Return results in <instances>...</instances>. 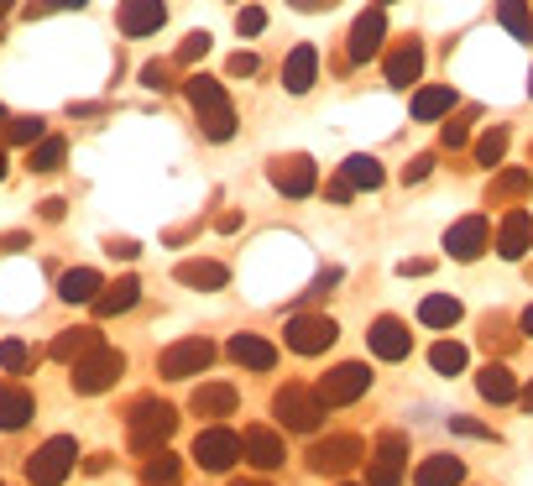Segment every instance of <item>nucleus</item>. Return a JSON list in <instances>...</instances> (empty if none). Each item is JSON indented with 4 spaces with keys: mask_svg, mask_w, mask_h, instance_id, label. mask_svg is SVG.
Returning <instances> with one entry per match:
<instances>
[{
    "mask_svg": "<svg viewBox=\"0 0 533 486\" xmlns=\"http://www.w3.org/2000/svg\"><path fill=\"white\" fill-rule=\"evenodd\" d=\"M173 429H178V408L162 403V398H136L126 413V434H131L136 455H157L173 439Z\"/></svg>",
    "mask_w": 533,
    "mask_h": 486,
    "instance_id": "f257e3e1",
    "label": "nucleus"
},
{
    "mask_svg": "<svg viewBox=\"0 0 533 486\" xmlns=\"http://www.w3.org/2000/svg\"><path fill=\"white\" fill-rule=\"evenodd\" d=\"M189 105H194V115H199V126H204L210 142H230V136H236V110H230L220 79L194 74V79H189Z\"/></svg>",
    "mask_w": 533,
    "mask_h": 486,
    "instance_id": "f03ea898",
    "label": "nucleus"
},
{
    "mask_svg": "<svg viewBox=\"0 0 533 486\" xmlns=\"http://www.w3.org/2000/svg\"><path fill=\"white\" fill-rule=\"evenodd\" d=\"M121 372H126V356L110 351V345H100V351H89L84 361H74L68 382H74L79 398H95V392H110L115 382H121Z\"/></svg>",
    "mask_w": 533,
    "mask_h": 486,
    "instance_id": "7ed1b4c3",
    "label": "nucleus"
},
{
    "mask_svg": "<svg viewBox=\"0 0 533 486\" xmlns=\"http://www.w3.org/2000/svg\"><path fill=\"white\" fill-rule=\"evenodd\" d=\"M74 460H79V445H74L68 434H53L48 445L27 460V481H32V486H63L68 471H74Z\"/></svg>",
    "mask_w": 533,
    "mask_h": 486,
    "instance_id": "20e7f679",
    "label": "nucleus"
},
{
    "mask_svg": "<svg viewBox=\"0 0 533 486\" xmlns=\"http://www.w3.org/2000/svg\"><path fill=\"white\" fill-rule=\"evenodd\" d=\"M272 413H277V424H283V429L314 434L319 419H324V403H319L314 387H283V392L272 398Z\"/></svg>",
    "mask_w": 533,
    "mask_h": 486,
    "instance_id": "39448f33",
    "label": "nucleus"
},
{
    "mask_svg": "<svg viewBox=\"0 0 533 486\" xmlns=\"http://www.w3.org/2000/svg\"><path fill=\"white\" fill-rule=\"evenodd\" d=\"M267 178H272V189L283 194V199H309V194L319 189V168H314V157H304V152L272 157Z\"/></svg>",
    "mask_w": 533,
    "mask_h": 486,
    "instance_id": "423d86ee",
    "label": "nucleus"
},
{
    "mask_svg": "<svg viewBox=\"0 0 533 486\" xmlns=\"http://www.w3.org/2000/svg\"><path fill=\"white\" fill-rule=\"evenodd\" d=\"M335 335H340V324H335L330 314H293V319H288V330H283L288 351H298V356H319V351H330Z\"/></svg>",
    "mask_w": 533,
    "mask_h": 486,
    "instance_id": "0eeeda50",
    "label": "nucleus"
},
{
    "mask_svg": "<svg viewBox=\"0 0 533 486\" xmlns=\"http://www.w3.org/2000/svg\"><path fill=\"white\" fill-rule=\"evenodd\" d=\"M210 361H215V345L204 340V335H189V340H178V345H168V351L157 356V372L168 377V382H183V377L204 372Z\"/></svg>",
    "mask_w": 533,
    "mask_h": 486,
    "instance_id": "6e6552de",
    "label": "nucleus"
},
{
    "mask_svg": "<svg viewBox=\"0 0 533 486\" xmlns=\"http://www.w3.org/2000/svg\"><path fill=\"white\" fill-rule=\"evenodd\" d=\"M366 387H372V372H366L361 361H340L335 372H324V382L314 392H319L324 408H345V403H356Z\"/></svg>",
    "mask_w": 533,
    "mask_h": 486,
    "instance_id": "1a4fd4ad",
    "label": "nucleus"
},
{
    "mask_svg": "<svg viewBox=\"0 0 533 486\" xmlns=\"http://www.w3.org/2000/svg\"><path fill=\"white\" fill-rule=\"evenodd\" d=\"M361 455H366V445L356 434H330V439H319V445L309 450V471L314 476H345Z\"/></svg>",
    "mask_w": 533,
    "mask_h": 486,
    "instance_id": "9d476101",
    "label": "nucleus"
},
{
    "mask_svg": "<svg viewBox=\"0 0 533 486\" xmlns=\"http://www.w3.org/2000/svg\"><path fill=\"white\" fill-rule=\"evenodd\" d=\"M236 455H241V434L225 429V424L204 429V434L194 439V460H199L204 471H230V466H236Z\"/></svg>",
    "mask_w": 533,
    "mask_h": 486,
    "instance_id": "9b49d317",
    "label": "nucleus"
},
{
    "mask_svg": "<svg viewBox=\"0 0 533 486\" xmlns=\"http://www.w3.org/2000/svg\"><path fill=\"white\" fill-rule=\"evenodd\" d=\"M382 37H387V16H382V6L361 11V16L351 21V37H345V53H351V63L377 58V53H382Z\"/></svg>",
    "mask_w": 533,
    "mask_h": 486,
    "instance_id": "f8f14e48",
    "label": "nucleus"
},
{
    "mask_svg": "<svg viewBox=\"0 0 533 486\" xmlns=\"http://www.w3.org/2000/svg\"><path fill=\"white\" fill-rule=\"evenodd\" d=\"M486 241H492V225H486V215H466V220H455L450 230H445V251L455 262H476L481 251H486Z\"/></svg>",
    "mask_w": 533,
    "mask_h": 486,
    "instance_id": "ddd939ff",
    "label": "nucleus"
},
{
    "mask_svg": "<svg viewBox=\"0 0 533 486\" xmlns=\"http://www.w3.org/2000/svg\"><path fill=\"white\" fill-rule=\"evenodd\" d=\"M366 345H372V356H377V361H408V351H413V330H408L403 319L382 314L372 330H366Z\"/></svg>",
    "mask_w": 533,
    "mask_h": 486,
    "instance_id": "4468645a",
    "label": "nucleus"
},
{
    "mask_svg": "<svg viewBox=\"0 0 533 486\" xmlns=\"http://www.w3.org/2000/svg\"><path fill=\"white\" fill-rule=\"evenodd\" d=\"M162 21H168V6H162V0H121V11H115L121 37H152Z\"/></svg>",
    "mask_w": 533,
    "mask_h": 486,
    "instance_id": "2eb2a0df",
    "label": "nucleus"
},
{
    "mask_svg": "<svg viewBox=\"0 0 533 486\" xmlns=\"http://www.w3.org/2000/svg\"><path fill=\"white\" fill-rule=\"evenodd\" d=\"M424 79V42L419 37H403L398 48L387 53V84L392 89H408V84H419Z\"/></svg>",
    "mask_w": 533,
    "mask_h": 486,
    "instance_id": "dca6fc26",
    "label": "nucleus"
},
{
    "mask_svg": "<svg viewBox=\"0 0 533 486\" xmlns=\"http://www.w3.org/2000/svg\"><path fill=\"white\" fill-rule=\"evenodd\" d=\"M241 455L257 471H277V466H283V455H288V445H283V434H277V429H246L241 434Z\"/></svg>",
    "mask_w": 533,
    "mask_h": 486,
    "instance_id": "f3484780",
    "label": "nucleus"
},
{
    "mask_svg": "<svg viewBox=\"0 0 533 486\" xmlns=\"http://www.w3.org/2000/svg\"><path fill=\"white\" fill-rule=\"evenodd\" d=\"M528 246H533V215L528 210H507L502 225H497V257L502 262H518Z\"/></svg>",
    "mask_w": 533,
    "mask_h": 486,
    "instance_id": "a211bd4d",
    "label": "nucleus"
},
{
    "mask_svg": "<svg viewBox=\"0 0 533 486\" xmlns=\"http://www.w3.org/2000/svg\"><path fill=\"white\" fill-rule=\"evenodd\" d=\"M37 419V398L21 382H0V429L16 434V429H27Z\"/></svg>",
    "mask_w": 533,
    "mask_h": 486,
    "instance_id": "6ab92c4d",
    "label": "nucleus"
},
{
    "mask_svg": "<svg viewBox=\"0 0 533 486\" xmlns=\"http://www.w3.org/2000/svg\"><path fill=\"white\" fill-rule=\"evenodd\" d=\"M194 413H204V419H225V413H236L241 408V392L230 387V382H199L194 387V398H189Z\"/></svg>",
    "mask_w": 533,
    "mask_h": 486,
    "instance_id": "aec40b11",
    "label": "nucleus"
},
{
    "mask_svg": "<svg viewBox=\"0 0 533 486\" xmlns=\"http://www.w3.org/2000/svg\"><path fill=\"white\" fill-rule=\"evenodd\" d=\"M314 79H319V53L309 48V42H298V48L288 53V63H283V89L288 95H309Z\"/></svg>",
    "mask_w": 533,
    "mask_h": 486,
    "instance_id": "412c9836",
    "label": "nucleus"
},
{
    "mask_svg": "<svg viewBox=\"0 0 533 486\" xmlns=\"http://www.w3.org/2000/svg\"><path fill=\"white\" fill-rule=\"evenodd\" d=\"M466 481V460L460 455H424L413 466V486H460Z\"/></svg>",
    "mask_w": 533,
    "mask_h": 486,
    "instance_id": "4be33fe9",
    "label": "nucleus"
},
{
    "mask_svg": "<svg viewBox=\"0 0 533 486\" xmlns=\"http://www.w3.org/2000/svg\"><path fill=\"white\" fill-rule=\"evenodd\" d=\"M230 361H236L241 372H272V366H277V345L262 340V335H236V340H230Z\"/></svg>",
    "mask_w": 533,
    "mask_h": 486,
    "instance_id": "5701e85b",
    "label": "nucleus"
},
{
    "mask_svg": "<svg viewBox=\"0 0 533 486\" xmlns=\"http://www.w3.org/2000/svg\"><path fill=\"white\" fill-rule=\"evenodd\" d=\"M476 392L492 408H502V403H518V382H513V372H507L502 361H486L481 372H476Z\"/></svg>",
    "mask_w": 533,
    "mask_h": 486,
    "instance_id": "b1692460",
    "label": "nucleus"
},
{
    "mask_svg": "<svg viewBox=\"0 0 533 486\" xmlns=\"http://www.w3.org/2000/svg\"><path fill=\"white\" fill-rule=\"evenodd\" d=\"M100 288H105V277L95 267H68L58 277V298H63V304H95Z\"/></svg>",
    "mask_w": 533,
    "mask_h": 486,
    "instance_id": "393cba45",
    "label": "nucleus"
},
{
    "mask_svg": "<svg viewBox=\"0 0 533 486\" xmlns=\"http://www.w3.org/2000/svg\"><path fill=\"white\" fill-rule=\"evenodd\" d=\"M178 283L183 288H199V293H220V288H230V267L225 262H178Z\"/></svg>",
    "mask_w": 533,
    "mask_h": 486,
    "instance_id": "a878e982",
    "label": "nucleus"
},
{
    "mask_svg": "<svg viewBox=\"0 0 533 486\" xmlns=\"http://www.w3.org/2000/svg\"><path fill=\"white\" fill-rule=\"evenodd\" d=\"M136 298H142V283H136V277H115V283H105V288H100L95 314H100V319H115V314L136 309Z\"/></svg>",
    "mask_w": 533,
    "mask_h": 486,
    "instance_id": "bb28decb",
    "label": "nucleus"
},
{
    "mask_svg": "<svg viewBox=\"0 0 533 486\" xmlns=\"http://www.w3.org/2000/svg\"><path fill=\"white\" fill-rule=\"evenodd\" d=\"M533 194V173L528 168H502L492 183H486V204H518Z\"/></svg>",
    "mask_w": 533,
    "mask_h": 486,
    "instance_id": "cd10ccee",
    "label": "nucleus"
},
{
    "mask_svg": "<svg viewBox=\"0 0 533 486\" xmlns=\"http://www.w3.org/2000/svg\"><path fill=\"white\" fill-rule=\"evenodd\" d=\"M340 178L351 183L356 194H361V189L372 194V189H382V178H387V173H382V162H377L372 152H356V157H345V162H340Z\"/></svg>",
    "mask_w": 533,
    "mask_h": 486,
    "instance_id": "c85d7f7f",
    "label": "nucleus"
},
{
    "mask_svg": "<svg viewBox=\"0 0 533 486\" xmlns=\"http://www.w3.org/2000/svg\"><path fill=\"white\" fill-rule=\"evenodd\" d=\"M455 110V89L450 84H429L413 95V121H445V115Z\"/></svg>",
    "mask_w": 533,
    "mask_h": 486,
    "instance_id": "c756f323",
    "label": "nucleus"
},
{
    "mask_svg": "<svg viewBox=\"0 0 533 486\" xmlns=\"http://www.w3.org/2000/svg\"><path fill=\"white\" fill-rule=\"evenodd\" d=\"M460 298H450V293H429L424 304H419V324H429V330H455L460 324Z\"/></svg>",
    "mask_w": 533,
    "mask_h": 486,
    "instance_id": "7c9ffc66",
    "label": "nucleus"
},
{
    "mask_svg": "<svg viewBox=\"0 0 533 486\" xmlns=\"http://www.w3.org/2000/svg\"><path fill=\"white\" fill-rule=\"evenodd\" d=\"M89 351H100V330H63V335L53 340V361H63V366L84 361Z\"/></svg>",
    "mask_w": 533,
    "mask_h": 486,
    "instance_id": "2f4dec72",
    "label": "nucleus"
},
{
    "mask_svg": "<svg viewBox=\"0 0 533 486\" xmlns=\"http://www.w3.org/2000/svg\"><path fill=\"white\" fill-rule=\"evenodd\" d=\"M497 21L518 42H533V11H528V0H497Z\"/></svg>",
    "mask_w": 533,
    "mask_h": 486,
    "instance_id": "473e14b6",
    "label": "nucleus"
},
{
    "mask_svg": "<svg viewBox=\"0 0 533 486\" xmlns=\"http://www.w3.org/2000/svg\"><path fill=\"white\" fill-rule=\"evenodd\" d=\"M429 366L439 377H460V372H466V345H460V340H434Z\"/></svg>",
    "mask_w": 533,
    "mask_h": 486,
    "instance_id": "72a5a7b5",
    "label": "nucleus"
},
{
    "mask_svg": "<svg viewBox=\"0 0 533 486\" xmlns=\"http://www.w3.org/2000/svg\"><path fill=\"white\" fill-rule=\"evenodd\" d=\"M63 157H68V142H63V136H42V142L32 147V157H27V168H32V173H58Z\"/></svg>",
    "mask_w": 533,
    "mask_h": 486,
    "instance_id": "f704fd0d",
    "label": "nucleus"
},
{
    "mask_svg": "<svg viewBox=\"0 0 533 486\" xmlns=\"http://www.w3.org/2000/svg\"><path fill=\"white\" fill-rule=\"evenodd\" d=\"M178 476H183V466H178V455H168V450H157L142 466V486H178Z\"/></svg>",
    "mask_w": 533,
    "mask_h": 486,
    "instance_id": "c9c22d12",
    "label": "nucleus"
},
{
    "mask_svg": "<svg viewBox=\"0 0 533 486\" xmlns=\"http://www.w3.org/2000/svg\"><path fill=\"white\" fill-rule=\"evenodd\" d=\"M0 366H6L11 377H27L32 366H37V351L27 340H0Z\"/></svg>",
    "mask_w": 533,
    "mask_h": 486,
    "instance_id": "e433bc0d",
    "label": "nucleus"
},
{
    "mask_svg": "<svg viewBox=\"0 0 533 486\" xmlns=\"http://www.w3.org/2000/svg\"><path fill=\"white\" fill-rule=\"evenodd\" d=\"M507 142H513V136H507V126H492V131H486L481 142H476V162H481V168H497V162L507 157Z\"/></svg>",
    "mask_w": 533,
    "mask_h": 486,
    "instance_id": "4c0bfd02",
    "label": "nucleus"
},
{
    "mask_svg": "<svg viewBox=\"0 0 533 486\" xmlns=\"http://www.w3.org/2000/svg\"><path fill=\"white\" fill-rule=\"evenodd\" d=\"M42 136H48V121H37V115H21V121L6 126V142L11 147H37Z\"/></svg>",
    "mask_w": 533,
    "mask_h": 486,
    "instance_id": "58836bf2",
    "label": "nucleus"
},
{
    "mask_svg": "<svg viewBox=\"0 0 533 486\" xmlns=\"http://www.w3.org/2000/svg\"><path fill=\"white\" fill-rule=\"evenodd\" d=\"M372 460H382V466H398V471H403V460H408V434H398V429H387V434L377 439V450H372Z\"/></svg>",
    "mask_w": 533,
    "mask_h": 486,
    "instance_id": "ea45409f",
    "label": "nucleus"
},
{
    "mask_svg": "<svg viewBox=\"0 0 533 486\" xmlns=\"http://www.w3.org/2000/svg\"><path fill=\"white\" fill-rule=\"evenodd\" d=\"M204 53H210V32H189V37H183V48L173 53V63L189 68V63H199Z\"/></svg>",
    "mask_w": 533,
    "mask_h": 486,
    "instance_id": "a19ab883",
    "label": "nucleus"
},
{
    "mask_svg": "<svg viewBox=\"0 0 533 486\" xmlns=\"http://www.w3.org/2000/svg\"><path fill=\"white\" fill-rule=\"evenodd\" d=\"M225 74H230V79H251V74H262V58L236 48V53H230V63H225Z\"/></svg>",
    "mask_w": 533,
    "mask_h": 486,
    "instance_id": "79ce46f5",
    "label": "nucleus"
},
{
    "mask_svg": "<svg viewBox=\"0 0 533 486\" xmlns=\"http://www.w3.org/2000/svg\"><path fill=\"white\" fill-rule=\"evenodd\" d=\"M262 27H267V11H262V6H246V11L236 16V32H241V37H257Z\"/></svg>",
    "mask_w": 533,
    "mask_h": 486,
    "instance_id": "37998d69",
    "label": "nucleus"
},
{
    "mask_svg": "<svg viewBox=\"0 0 533 486\" xmlns=\"http://www.w3.org/2000/svg\"><path fill=\"white\" fill-rule=\"evenodd\" d=\"M502 330H507L502 319H486V330H481V345H486V351H507V345H513V335H502Z\"/></svg>",
    "mask_w": 533,
    "mask_h": 486,
    "instance_id": "c03bdc74",
    "label": "nucleus"
},
{
    "mask_svg": "<svg viewBox=\"0 0 533 486\" xmlns=\"http://www.w3.org/2000/svg\"><path fill=\"white\" fill-rule=\"evenodd\" d=\"M142 84H147V89H168V84H173V63H147V68H142Z\"/></svg>",
    "mask_w": 533,
    "mask_h": 486,
    "instance_id": "a18cd8bd",
    "label": "nucleus"
},
{
    "mask_svg": "<svg viewBox=\"0 0 533 486\" xmlns=\"http://www.w3.org/2000/svg\"><path fill=\"white\" fill-rule=\"evenodd\" d=\"M429 173H434V152H419V157H413L408 168H403V183H424Z\"/></svg>",
    "mask_w": 533,
    "mask_h": 486,
    "instance_id": "49530a36",
    "label": "nucleus"
},
{
    "mask_svg": "<svg viewBox=\"0 0 533 486\" xmlns=\"http://www.w3.org/2000/svg\"><path fill=\"white\" fill-rule=\"evenodd\" d=\"M403 471L398 466H382V460H372V471H366V486H398Z\"/></svg>",
    "mask_w": 533,
    "mask_h": 486,
    "instance_id": "de8ad7c7",
    "label": "nucleus"
},
{
    "mask_svg": "<svg viewBox=\"0 0 533 486\" xmlns=\"http://www.w3.org/2000/svg\"><path fill=\"white\" fill-rule=\"evenodd\" d=\"M439 142H445V152L466 147V121H445V131H439Z\"/></svg>",
    "mask_w": 533,
    "mask_h": 486,
    "instance_id": "09e8293b",
    "label": "nucleus"
},
{
    "mask_svg": "<svg viewBox=\"0 0 533 486\" xmlns=\"http://www.w3.org/2000/svg\"><path fill=\"white\" fill-rule=\"evenodd\" d=\"M450 429H455V434H471V439H497L486 424H471V419H450Z\"/></svg>",
    "mask_w": 533,
    "mask_h": 486,
    "instance_id": "8fccbe9b",
    "label": "nucleus"
},
{
    "mask_svg": "<svg viewBox=\"0 0 533 486\" xmlns=\"http://www.w3.org/2000/svg\"><path fill=\"white\" fill-rule=\"evenodd\" d=\"M89 0H37V11H84Z\"/></svg>",
    "mask_w": 533,
    "mask_h": 486,
    "instance_id": "3c124183",
    "label": "nucleus"
},
{
    "mask_svg": "<svg viewBox=\"0 0 533 486\" xmlns=\"http://www.w3.org/2000/svg\"><path fill=\"white\" fill-rule=\"evenodd\" d=\"M351 194H356V189H351L345 178H335V183H330V199H335V204H351Z\"/></svg>",
    "mask_w": 533,
    "mask_h": 486,
    "instance_id": "603ef678",
    "label": "nucleus"
},
{
    "mask_svg": "<svg viewBox=\"0 0 533 486\" xmlns=\"http://www.w3.org/2000/svg\"><path fill=\"white\" fill-rule=\"evenodd\" d=\"M293 6H298V11H330L335 0H293Z\"/></svg>",
    "mask_w": 533,
    "mask_h": 486,
    "instance_id": "864d4df0",
    "label": "nucleus"
},
{
    "mask_svg": "<svg viewBox=\"0 0 533 486\" xmlns=\"http://www.w3.org/2000/svg\"><path fill=\"white\" fill-rule=\"evenodd\" d=\"M518 403H523V408H528V413H533V382H528V387H523V392H518Z\"/></svg>",
    "mask_w": 533,
    "mask_h": 486,
    "instance_id": "5fc2aeb1",
    "label": "nucleus"
},
{
    "mask_svg": "<svg viewBox=\"0 0 533 486\" xmlns=\"http://www.w3.org/2000/svg\"><path fill=\"white\" fill-rule=\"evenodd\" d=\"M523 335H528V340H533V304H528V309H523Z\"/></svg>",
    "mask_w": 533,
    "mask_h": 486,
    "instance_id": "6e6d98bb",
    "label": "nucleus"
},
{
    "mask_svg": "<svg viewBox=\"0 0 533 486\" xmlns=\"http://www.w3.org/2000/svg\"><path fill=\"white\" fill-rule=\"evenodd\" d=\"M230 486H267V481H230Z\"/></svg>",
    "mask_w": 533,
    "mask_h": 486,
    "instance_id": "4d7b16f0",
    "label": "nucleus"
},
{
    "mask_svg": "<svg viewBox=\"0 0 533 486\" xmlns=\"http://www.w3.org/2000/svg\"><path fill=\"white\" fill-rule=\"evenodd\" d=\"M0 178H6V152H0Z\"/></svg>",
    "mask_w": 533,
    "mask_h": 486,
    "instance_id": "13d9d810",
    "label": "nucleus"
},
{
    "mask_svg": "<svg viewBox=\"0 0 533 486\" xmlns=\"http://www.w3.org/2000/svg\"><path fill=\"white\" fill-rule=\"evenodd\" d=\"M11 6H16V0H0V11H11Z\"/></svg>",
    "mask_w": 533,
    "mask_h": 486,
    "instance_id": "bf43d9fd",
    "label": "nucleus"
},
{
    "mask_svg": "<svg viewBox=\"0 0 533 486\" xmlns=\"http://www.w3.org/2000/svg\"><path fill=\"white\" fill-rule=\"evenodd\" d=\"M528 95H533V68H528Z\"/></svg>",
    "mask_w": 533,
    "mask_h": 486,
    "instance_id": "052dcab7",
    "label": "nucleus"
},
{
    "mask_svg": "<svg viewBox=\"0 0 533 486\" xmlns=\"http://www.w3.org/2000/svg\"><path fill=\"white\" fill-rule=\"evenodd\" d=\"M0 121H6V105H0Z\"/></svg>",
    "mask_w": 533,
    "mask_h": 486,
    "instance_id": "680f3d73",
    "label": "nucleus"
},
{
    "mask_svg": "<svg viewBox=\"0 0 533 486\" xmlns=\"http://www.w3.org/2000/svg\"><path fill=\"white\" fill-rule=\"evenodd\" d=\"M377 6H392V0H377Z\"/></svg>",
    "mask_w": 533,
    "mask_h": 486,
    "instance_id": "e2e57ef3",
    "label": "nucleus"
},
{
    "mask_svg": "<svg viewBox=\"0 0 533 486\" xmlns=\"http://www.w3.org/2000/svg\"><path fill=\"white\" fill-rule=\"evenodd\" d=\"M345 486H351V481H345Z\"/></svg>",
    "mask_w": 533,
    "mask_h": 486,
    "instance_id": "0e129e2a",
    "label": "nucleus"
}]
</instances>
